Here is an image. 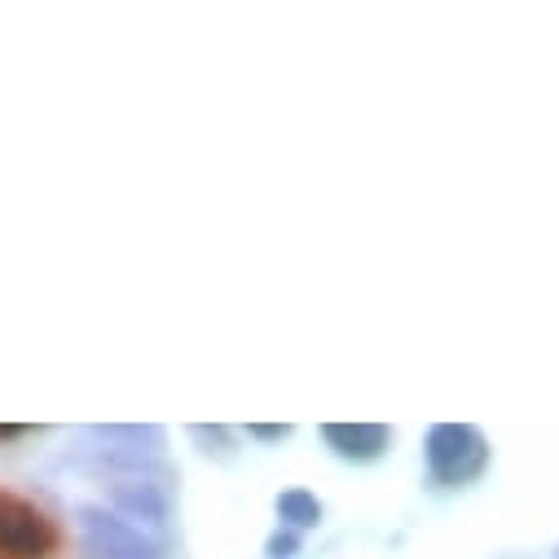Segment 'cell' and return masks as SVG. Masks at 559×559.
<instances>
[{"label": "cell", "mask_w": 559, "mask_h": 559, "mask_svg": "<svg viewBox=\"0 0 559 559\" xmlns=\"http://www.w3.org/2000/svg\"><path fill=\"white\" fill-rule=\"evenodd\" d=\"M273 507H277V520H283L287 528H296V533L322 524V502H318L309 489H283Z\"/></svg>", "instance_id": "52a82bcc"}, {"label": "cell", "mask_w": 559, "mask_h": 559, "mask_svg": "<svg viewBox=\"0 0 559 559\" xmlns=\"http://www.w3.org/2000/svg\"><path fill=\"white\" fill-rule=\"evenodd\" d=\"M264 555H269V559H296V555H300V533L287 528V524L273 528L269 542H264Z\"/></svg>", "instance_id": "ba28073f"}, {"label": "cell", "mask_w": 559, "mask_h": 559, "mask_svg": "<svg viewBox=\"0 0 559 559\" xmlns=\"http://www.w3.org/2000/svg\"><path fill=\"white\" fill-rule=\"evenodd\" d=\"M110 498V511H119L123 520L142 524L151 533H164L168 528V515H173V493L159 476H128V480H110L106 489Z\"/></svg>", "instance_id": "277c9868"}, {"label": "cell", "mask_w": 559, "mask_h": 559, "mask_svg": "<svg viewBox=\"0 0 559 559\" xmlns=\"http://www.w3.org/2000/svg\"><path fill=\"white\" fill-rule=\"evenodd\" d=\"M0 550L14 559H45L58 550V528L27 498L0 489Z\"/></svg>", "instance_id": "3957f363"}, {"label": "cell", "mask_w": 559, "mask_h": 559, "mask_svg": "<svg viewBox=\"0 0 559 559\" xmlns=\"http://www.w3.org/2000/svg\"><path fill=\"white\" fill-rule=\"evenodd\" d=\"M555 559H559V546H555Z\"/></svg>", "instance_id": "30bf717a"}, {"label": "cell", "mask_w": 559, "mask_h": 559, "mask_svg": "<svg viewBox=\"0 0 559 559\" xmlns=\"http://www.w3.org/2000/svg\"><path fill=\"white\" fill-rule=\"evenodd\" d=\"M88 437L97 445H115V450H136V454H159L164 459V428H123V424H106V428H88Z\"/></svg>", "instance_id": "8992f818"}, {"label": "cell", "mask_w": 559, "mask_h": 559, "mask_svg": "<svg viewBox=\"0 0 559 559\" xmlns=\"http://www.w3.org/2000/svg\"><path fill=\"white\" fill-rule=\"evenodd\" d=\"M322 437L344 463H374L392 445V428L383 424H326Z\"/></svg>", "instance_id": "5b68a950"}, {"label": "cell", "mask_w": 559, "mask_h": 559, "mask_svg": "<svg viewBox=\"0 0 559 559\" xmlns=\"http://www.w3.org/2000/svg\"><path fill=\"white\" fill-rule=\"evenodd\" d=\"M424 454H428V472L441 485H472L489 467V441L472 424H437L428 432Z\"/></svg>", "instance_id": "7a4b0ae2"}, {"label": "cell", "mask_w": 559, "mask_h": 559, "mask_svg": "<svg viewBox=\"0 0 559 559\" xmlns=\"http://www.w3.org/2000/svg\"><path fill=\"white\" fill-rule=\"evenodd\" d=\"M75 542L88 559H164V537L123 520L119 511L102 502H80L75 507Z\"/></svg>", "instance_id": "6da1fadb"}, {"label": "cell", "mask_w": 559, "mask_h": 559, "mask_svg": "<svg viewBox=\"0 0 559 559\" xmlns=\"http://www.w3.org/2000/svg\"><path fill=\"white\" fill-rule=\"evenodd\" d=\"M247 437H260V441H287L292 428H287V424H283V428H260V424H255V428H247Z\"/></svg>", "instance_id": "9c48e42d"}]
</instances>
